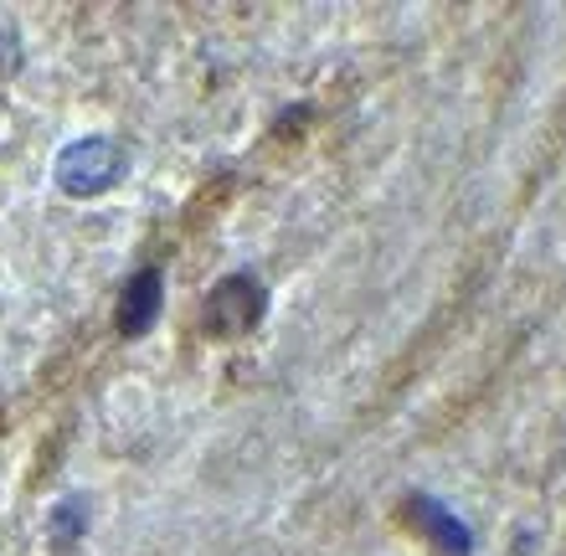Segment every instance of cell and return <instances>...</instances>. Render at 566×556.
<instances>
[{"label": "cell", "instance_id": "1", "mask_svg": "<svg viewBox=\"0 0 566 556\" xmlns=\"http://www.w3.org/2000/svg\"><path fill=\"white\" fill-rule=\"evenodd\" d=\"M124 150L104 135H88L57 155V186L67 196H104L124 181Z\"/></svg>", "mask_w": 566, "mask_h": 556}, {"label": "cell", "instance_id": "2", "mask_svg": "<svg viewBox=\"0 0 566 556\" xmlns=\"http://www.w3.org/2000/svg\"><path fill=\"white\" fill-rule=\"evenodd\" d=\"M263 310H269V289L258 284L253 273H232V279H222V284L207 294V304H201V325H207V335H217V340H232V335H248L263 319Z\"/></svg>", "mask_w": 566, "mask_h": 556}, {"label": "cell", "instance_id": "3", "mask_svg": "<svg viewBox=\"0 0 566 556\" xmlns=\"http://www.w3.org/2000/svg\"><path fill=\"white\" fill-rule=\"evenodd\" d=\"M160 304H165L160 269H139L135 279H129V289H124V300H119V331L124 335H145L149 325L160 319Z\"/></svg>", "mask_w": 566, "mask_h": 556}, {"label": "cell", "instance_id": "4", "mask_svg": "<svg viewBox=\"0 0 566 556\" xmlns=\"http://www.w3.org/2000/svg\"><path fill=\"white\" fill-rule=\"evenodd\" d=\"M412 515H418V526L428 531V542L443 556H474V536H469V526H463L453 511H443L432 495L412 500Z\"/></svg>", "mask_w": 566, "mask_h": 556}, {"label": "cell", "instance_id": "5", "mask_svg": "<svg viewBox=\"0 0 566 556\" xmlns=\"http://www.w3.org/2000/svg\"><path fill=\"white\" fill-rule=\"evenodd\" d=\"M52 531H57V542H73L88 531V505L83 500H62L57 511H52Z\"/></svg>", "mask_w": 566, "mask_h": 556}]
</instances>
